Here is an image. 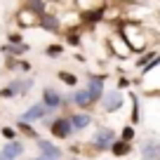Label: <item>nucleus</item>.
Here are the masks:
<instances>
[{
  "label": "nucleus",
  "mask_w": 160,
  "mask_h": 160,
  "mask_svg": "<svg viewBox=\"0 0 160 160\" xmlns=\"http://www.w3.org/2000/svg\"><path fill=\"white\" fill-rule=\"evenodd\" d=\"M118 33L120 38L127 42V47H130L132 52H144L146 47H148L151 40L148 38H155L153 33L148 35V31H146L144 21H134V19H120L118 21Z\"/></svg>",
  "instance_id": "1"
},
{
  "label": "nucleus",
  "mask_w": 160,
  "mask_h": 160,
  "mask_svg": "<svg viewBox=\"0 0 160 160\" xmlns=\"http://www.w3.org/2000/svg\"><path fill=\"white\" fill-rule=\"evenodd\" d=\"M115 139H118V137H115V132L111 130V127H101L94 134V139H92V151H94V155L101 153V151H108V146L113 144Z\"/></svg>",
  "instance_id": "2"
},
{
  "label": "nucleus",
  "mask_w": 160,
  "mask_h": 160,
  "mask_svg": "<svg viewBox=\"0 0 160 160\" xmlns=\"http://www.w3.org/2000/svg\"><path fill=\"white\" fill-rule=\"evenodd\" d=\"M50 134H54L57 139H68L73 137V127L68 122V115H57L50 122Z\"/></svg>",
  "instance_id": "3"
},
{
  "label": "nucleus",
  "mask_w": 160,
  "mask_h": 160,
  "mask_svg": "<svg viewBox=\"0 0 160 160\" xmlns=\"http://www.w3.org/2000/svg\"><path fill=\"white\" fill-rule=\"evenodd\" d=\"M101 108H104V113H115V111L122 108V104H125V97L120 94V92H108V94H101Z\"/></svg>",
  "instance_id": "4"
},
{
  "label": "nucleus",
  "mask_w": 160,
  "mask_h": 160,
  "mask_svg": "<svg viewBox=\"0 0 160 160\" xmlns=\"http://www.w3.org/2000/svg\"><path fill=\"white\" fill-rule=\"evenodd\" d=\"M35 146H38L40 158H42V160H59L61 155H64V151H61L59 146H54L52 141H47V139H35Z\"/></svg>",
  "instance_id": "5"
},
{
  "label": "nucleus",
  "mask_w": 160,
  "mask_h": 160,
  "mask_svg": "<svg viewBox=\"0 0 160 160\" xmlns=\"http://www.w3.org/2000/svg\"><path fill=\"white\" fill-rule=\"evenodd\" d=\"M104 82H106V78H104V75H92V78L87 80L85 90L90 92V97H92V104H99L101 94H104Z\"/></svg>",
  "instance_id": "6"
},
{
  "label": "nucleus",
  "mask_w": 160,
  "mask_h": 160,
  "mask_svg": "<svg viewBox=\"0 0 160 160\" xmlns=\"http://www.w3.org/2000/svg\"><path fill=\"white\" fill-rule=\"evenodd\" d=\"M50 113H52V111H47L42 104H33V106H28V108L19 115V120H24V122H38V120H42L45 115H50Z\"/></svg>",
  "instance_id": "7"
},
{
  "label": "nucleus",
  "mask_w": 160,
  "mask_h": 160,
  "mask_svg": "<svg viewBox=\"0 0 160 160\" xmlns=\"http://www.w3.org/2000/svg\"><path fill=\"white\" fill-rule=\"evenodd\" d=\"M108 50L113 52V57H118V59H125V57L132 54V50L127 47V42L120 35H111L108 38Z\"/></svg>",
  "instance_id": "8"
},
{
  "label": "nucleus",
  "mask_w": 160,
  "mask_h": 160,
  "mask_svg": "<svg viewBox=\"0 0 160 160\" xmlns=\"http://www.w3.org/2000/svg\"><path fill=\"white\" fill-rule=\"evenodd\" d=\"M66 115H68V122L73 127V132H80L92 125V115L85 113V111H75V113H66Z\"/></svg>",
  "instance_id": "9"
},
{
  "label": "nucleus",
  "mask_w": 160,
  "mask_h": 160,
  "mask_svg": "<svg viewBox=\"0 0 160 160\" xmlns=\"http://www.w3.org/2000/svg\"><path fill=\"white\" fill-rule=\"evenodd\" d=\"M21 153H24V144H21V141H17V139H12V141H7V144L2 146L0 158H2V160H17Z\"/></svg>",
  "instance_id": "10"
},
{
  "label": "nucleus",
  "mask_w": 160,
  "mask_h": 160,
  "mask_svg": "<svg viewBox=\"0 0 160 160\" xmlns=\"http://www.w3.org/2000/svg\"><path fill=\"white\" fill-rule=\"evenodd\" d=\"M40 104L45 106L47 111H57L61 106V94L57 90H52V87H45V90H42V101H40Z\"/></svg>",
  "instance_id": "11"
},
{
  "label": "nucleus",
  "mask_w": 160,
  "mask_h": 160,
  "mask_svg": "<svg viewBox=\"0 0 160 160\" xmlns=\"http://www.w3.org/2000/svg\"><path fill=\"white\" fill-rule=\"evenodd\" d=\"M38 26H42V28L50 31V33H61V31H64V26H61L59 17H57V14H50V12H45V14L40 17Z\"/></svg>",
  "instance_id": "12"
},
{
  "label": "nucleus",
  "mask_w": 160,
  "mask_h": 160,
  "mask_svg": "<svg viewBox=\"0 0 160 160\" xmlns=\"http://www.w3.org/2000/svg\"><path fill=\"white\" fill-rule=\"evenodd\" d=\"M17 21H19L21 28H31V26H38L40 17L35 14V12H31L28 7H21V10L17 12Z\"/></svg>",
  "instance_id": "13"
},
{
  "label": "nucleus",
  "mask_w": 160,
  "mask_h": 160,
  "mask_svg": "<svg viewBox=\"0 0 160 160\" xmlns=\"http://www.w3.org/2000/svg\"><path fill=\"white\" fill-rule=\"evenodd\" d=\"M141 158L146 160H160V144L155 139H146L141 144Z\"/></svg>",
  "instance_id": "14"
},
{
  "label": "nucleus",
  "mask_w": 160,
  "mask_h": 160,
  "mask_svg": "<svg viewBox=\"0 0 160 160\" xmlns=\"http://www.w3.org/2000/svg\"><path fill=\"white\" fill-rule=\"evenodd\" d=\"M7 87H10V90L14 92L17 97H24L26 92H28L31 87H33V80H31V78H14V80L10 82V85H7Z\"/></svg>",
  "instance_id": "15"
},
{
  "label": "nucleus",
  "mask_w": 160,
  "mask_h": 160,
  "mask_svg": "<svg viewBox=\"0 0 160 160\" xmlns=\"http://www.w3.org/2000/svg\"><path fill=\"white\" fill-rule=\"evenodd\" d=\"M108 151L115 155V158H125V155L132 153V144H127V141H122V139H115L113 144L108 146Z\"/></svg>",
  "instance_id": "16"
},
{
  "label": "nucleus",
  "mask_w": 160,
  "mask_h": 160,
  "mask_svg": "<svg viewBox=\"0 0 160 160\" xmlns=\"http://www.w3.org/2000/svg\"><path fill=\"white\" fill-rule=\"evenodd\" d=\"M71 104L78 106V108H90V106H92V97H90V92H87V90H78L73 97H71Z\"/></svg>",
  "instance_id": "17"
},
{
  "label": "nucleus",
  "mask_w": 160,
  "mask_h": 160,
  "mask_svg": "<svg viewBox=\"0 0 160 160\" xmlns=\"http://www.w3.org/2000/svg\"><path fill=\"white\" fill-rule=\"evenodd\" d=\"M2 52H5L7 57H21L24 52H28V45H26V42H19V45H14V42H5V45H2Z\"/></svg>",
  "instance_id": "18"
},
{
  "label": "nucleus",
  "mask_w": 160,
  "mask_h": 160,
  "mask_svg": "<svg viewBox=\"0 0 160 160\" xmlns=\"http://www.w3.org/2000/svg\"><path fill=\"white\" fill-rule=\"evenodd\" d=\"M26 7H28L31 12H35L38 17H42V14L47 12V2H45V0H28V2H26Z\"/></svg>",
  "instance_id": "19"
},
{
  "label": "nucleus",
  "mask_w": 160,
  "mask_h": 160,
  "mask_svg": "<svg viewBox=\"0 0 160 160\" xmlns=\"http://www.w3.org/2000/svg\"><path fill=\"white\" fill-rule=\"evenodd\" d=\"M17 130H19L21 134H26L28 139H38V132L33 130V125H31V122H24V120H19V122H17Z\"/></svg>",
  "instance_id": "20"
},
{
  "label": "nucleus",
  "mask_w": 160,
  "mask_h": 160,
  "mask_svg": "<svg viewBox=\"0 0 160 160\" xmlns=\"http://www.w3.org/2000/svg\"><path fill=\"white\" fill-rule=\"evenodd\" d=\"M59 80L64 82V85H78V75L75 73H71V71H59Z\"/></svg>",
  "instance_id": "21"
},
{
  "label": "nucleus",
  "mask_w": 160,
  "mask_h": 160,
  "mask_svg": "<svg viewBox=\"0 0 160 160\" xmlns=\"http://www.w3.org/2000/svg\"><path fill=\"white\" fill-rule=\"evenodd\" d=\"M80 33L78 31H66V45H71V47H80Z\"/></svg>",
  "instance_id": "22"
},
{
  "label": "nucleus",
  "mask_w": 160,
  "mask_h": 160,
  "mask_svg": "<svg viewBox=\"0 0 160 160\" xmlns=\"http://www.w3.org/2000/svg\"><path fill=\"white\" fill-rule=\"evenodd\" d=\"M132 97V122H139L141 120V113H139V97L137 94H130Z\"/></svg>",
  "instance_id": "23"
},
{
  "label": "nucleus",
  "mask_w": 160,
  "mask_h": 160,
  "mask_svg": "<svg viewBox=\"0 0 160 160\" xmlns=\"http://www.w3.org/2000/svg\"><path fill=\"white\" fill-rule=\"evenodd\" d=\"M118 139H122V141H127V144H132V139H134V127H132V125H125Z\"/></svg>",
  "instance_id": "24"
},
{
  "label": "nucleus",
  "mask_w": 160,
  "mask_h": 160,
  "mask_svg": "<svg viewBox=\"0 0 160 160\" xmlns=\"http://www.w3.org/2000/svg\"><path fill=\"white\" fill-rule=\"evenodd\" d=\"M153 57H158V52H155V50H151V52H146V54H141L139 59H137V66H139V68H144V66L148 64Z\"/></svg>",
  "instance_id": "25"
},
{
  "label": "nucleus",
  "mask_w": 160,
  "mask_h": 160,
  "mask_svg": "<svg viewBox=\"0 0 160 160\" xmlns=\"http://www.w3.org/2000/svg\"><path fill=\"white\" fill-rule=\"evenodd\" d=\"M45 54L47 57H61L64 54V47L61 45H50V47H45Z\"/></svg>",
  "instance_id": "26"
},
{
  "label": "nucleus",
  "mask_w": 160,
  "mask_h": 160,
  "mask_svg": "<svg viewBox=\"0 0 160 160\" xmlns=\"http://www.w3.org/2000/svg\"><path fill=\"white\" fill-rule=\"evenodd\" d=\"M0 134L5 137L7 141H12V139H17V130L14 127H2V130H0Z\"/></svg>",
  "instance_id": "27"
},
{
  "label": "nucleus",
  "mask_w": 160,
  "mask_h": 160,
  "mask_svg": "<svg viewBox=\"0 0 160 160\" xmlns=\"http://www.w3.org/2000/svg\"><path fill=\"white\" fill-rule=\"evenodd\" d=\"M17 61H19L17 57H5V68L7 71H14L17 68Z\"/></svg>",
  "instance_id": "28"
},
{
  "label": "nucleus",
  "mask_w": 160,
  "mask_h": 160,
  "mask_svg": "<svg viewBox=\"0 0 160 160\" xmlns=\"http://www.w3.org/2000/svg\"><path fill=\"white\" fill-rule=\"evenodd\" d=\"M0 99H17V94L10 87H2V90H0Z\"/></svg>",
  "instance_id": "29"
},
{
  "label": "nucleus",
  "mask_w": 160,
  "mask_h": 160,
  "mask_svg": "<svg viewBox=\"0 0 160 160\" xmlns=\"http://www.w3.org/2000/svg\"><path fill=\"white\" fill-rule=\"evenodd\" d=\"M7 42H14V45H19V42H24V38H21L19 33H10V35H7Z\"/></svg>",
  "instance_id": "30"
},
{
  "label": "nucleus",
  "mask_w": 160,
  "mask_h": 160,
  "mask_svg": "<svg viewBox=\"0 0 160 160\" xmlns=\"http://www.w3.org/2000/svg\"><path fill=\"white\" fill-rule=\"evenodd\" d=\"M17 68L24 71V73H28V71H31V64H28V61H17Z\"/></svg>",
  "instance_id": "31"
},
{
  "label": "nucleus",
  "mask_w": 160,
  "mask_h": 160,
  "mask_svg": "<svg viewBox=\"0 0 160 160\" xmlns=\"http://www.w3.org/2000/svg\"><path fill=\"white\" fill-rule=\"evenodd\" d=\"M118 87L122 90V87H130V80L127 78H118Z\"/></svg>",
  "instance_id": "32"
},
{
  "label": "nucleus",
  "mask_w": 160,
  "mask_h": 160,
  "mask_svg": "<svg viewBox=\"0 0 160 160\" xmlns=\"http://www.w3.org/2000/svg\"><path fill=\"white\" fill-rule=\"evenodd\" d=\"M118 5H130V2H139V0H115Z\"/></svg>",
  "instance_id": "33"
},
{
  "label": "nucleus",
  "mask_w": 160,
  "mask_h": 160,
  "mask_svg": "<svg viewBox=\"0 0 160 160\" xmlns=\"http://www.w3.org/2000/svg\"><path fill=\"white\" fill-rule=\"evenodd\" d=\"M33 160H42V158H33Z\"/></svg>",
  "instance_id": "34"
},
{
  "label": "nucleus",
  "mask_w": 160,
  "mask_h": 160,
  "mask_svg": "<svg viewBox=\"0 0 160 160\" xmlns=\"http://www.w3.org/2000/svg\"><path fill=\"white\" fill-rule=\"evenodd\" d=\"M71 160H80V158H71Z\"/></svg>",
  "instance_id": "35"
},
{
  "label": "nucleus",
  "mask_w": 160,
  "mask_h": 160,
  "mask_svg": "<svg viewBox=\"0 0 160 160\" xmlns=\"http://www.w3.org/2000/svg\"><path fill=\"white\" fill-rule=\"evenodd\" d=\"M141 160H146V158H141Z\"/></svg>",
  "instance_id": "36"
}]
</instances>
